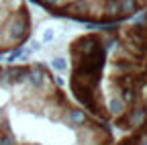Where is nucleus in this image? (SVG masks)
I'll list each match as a JSON object with an SVG mask.
<instances>
[{"label":"nucleus","mask_w":147,"mask_h":145,"mask_svg":"<svg viewBox=\"0 0 147 145\" xmlns=\"http://www.w3.org/2000/svg\"><path fill=\"white\" fill-rule=\"evenodd\" d=\"M67 121L74 123V125H84V123H86V113L80 111V108H76V111H69Z\"/></svg>","instance_id":"nucleus-3"},{"label":"nucleus","mask_w":147,"mask_h":145,"mask_svg":"<svg viewBox=\"0 0 147 145\" xmlns=\"http://www.w3.org/2000/svg\"><path fill=\"white\" fill-rule=\"evenodd\" d=\"M27 57V51L25 49H14L10 55H8V61H16V59H25Z\"/></svg>","instance_id":"nucleus-5"},{"label":"nucleus","mask_w":147,"mask_h":145,"mask_svg":"<svg viewBox=\"0 0 147 145\" xmlns=\"http://www.w3.org/2000/svg\"><path fill=\"white\" fill-rule=\"evenodd\" d=\"M41 4H45V6H53V4H57L59 0H39Z\"/></svg>","instance_id":"nucleus-8"},{"label":"nucleus","mask_w":147,"mask_h":145,"mask_svg":"<svg viewBox=\"0 0 147 145\" xmlns=\"http://www.w3.org/2000/svg\"><path fill=\"white\" fill-rule=\"evenodd\" d=\"M0 145H14V137H12V133H10L8 127L0 133Z\"/></svg>","instance_id":"nucleus-4"},{"label":"nucleus","mask_w":147,"mask_h":145,"mask_svg":"<svg viewBox=\"0 0 147 145\" xmlns=\"http://www.w3.org/2000/svg\"><path fill=\"white\" fill-rule=\"evenodd\" d=\"M139 145H147V139H145V141H141V143H139Z\"/></svg>","instance_id":"nucleus-10"},{"label":"nucleus","mask_w":147,"mask_h":145,"mask_svg":"<svg viewBox=\"0 0 147 145\" xmlns=\"http://www.w3.org/2000/svg\"><path fill=\"white\" fill-rule=\"evenodd\" d=\"M106 12L108 14H117L119 10V0H106Z\"/></svg>","instance_id":"nucleus-6"},{"label":"nucleus","mask_w":147,"mask_h":145,"mask_svg":"<svg viewBox=\"0 0 147 145\" xmlns=\"http://www.w3.org/2000/svg\"><path fill=\"white\" fill-rule=\"evenodd\" d=\"M139 4H137V0H119V10L123 16H129V14H133L137 12Z\"/></svg>","instance_id":"nucleus-1"},{"label":"nucleus","mask_w":147,"mask_h":145,"mask_svg":"<svg viewBox=\"0 0 147 145\" xmlns=\"http://www.w3.org/2000/svg\"><path fill=\"white\" fill-rule=\"evenodd\" d=\"M27 78H29L31 86H35V88H41V86H43V82H45V74L41 71V67H37V69H31Z\"/></svg>","instance_id":"nucleus-2"},{"label":"nucleus","mask_w":147,"mask_h":145,"mask_svg":"<svg viewBox=\"0 0 147 145\" xmlns=\"http://www.w3.org/2000/svg\"><path fill=\"white\" fill-rule=\"evenodd\" d=\"M51 65L57 69V71H63L65 67H67V63H65V59H61V57H55L53 61H51Z\"/></svg>","instance_id":"nucleus-7"},{"label":"nucleus","mask_w":147,"mask_h":145,"mask_svg":"<svg viewBox=\"0 0 147 145\" xmlns=\"http://www.w3.org/2000/svg\"><path fill=\"white\" fill-rule=\"evenodd\" d=\"M53 39V33L51 31H45V35H43V41H51Z\"/></svg>","instance_id":"nucleus-9"}]
</instances>
